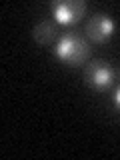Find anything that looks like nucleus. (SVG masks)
Listing matches in <instances>:
<instances>
[{
  "label": "nucleus",
  "instance_id": "obj_1",
  "mask_svg": "<svg viewBox=\"0 0 120 160\" xmlns=\"http://www.w3.org/2000/svg\"><path fill=\"white\" fill-rule=\"evenodd\" d=\"M56 56L70 66H80L90 58L88 42L78 34H64L56 44Z\"/></svg>",
  "mask_w": 120,
  "mask_h": 160
},
{
  "label": "nucleus",
  "instance_id": "obj_2",
  "mask_svg": "<svg viewBox=\"0 0 120 160\" xmlns=\"http://www.w3.org/2000/svg\"><path fill=\"white\" fill-rule=\"evenodd\" d=\"M84 78H86V84H90L94 90H106L116 80H120V70L112 68L104 60H94L84 70Z\"/></svg>",
  "mask_w": 120,
  "mask_h": 160
},
{
  "label": "nucleus",
  "instance_id": "obj_3",
  "mask_svg": "<svg viewBox=\"0 0 120 160\" xmlns=\"http://www.w3.org/2000/svg\"><path fill=\"white\" fill-rule=\"evenodd\" d=\"M52 14L60 24H74L86 14V2H82V0L52 2Z\"/></svg>",
  "mask_w": 120,
  "mask_h": 160
},
{
  "label": "nucleus",
  "instance_id": "obj_4",
  "mask_svg": "<svg viewBox=\"0 0 120 160\" xmlns=\"http://www.w3.org/2000/svg\"><path fill=\"white\" fill-rule=\"evenodd\" d=\"M114 28H116V24H114V20L110 18L108 14L96 12L86 24V36L92 40V42L102 44V42H106V40L112 36Z\"/></svg>",
  "mask_w": 120,
  "mask_h": 160
},
{
  "label": "nucleus",
  "instance_id": "obj_5",
  "mask_svg": "<svg viewBox=\"0 0 120 160\" xmlns=\"http://www.w3.org/2000/svg\"><path fill=\"white\" fill-rule=\"evenodd\" d=\"M32 36L38 44H50L56 38V26L52 20H40L32 30Z\"/></svg>",
  "mask_w": 120,
  "mask_h": 160
},
{
  "label": "nucleus",
  "instance_id": "obj_6",
  "mask_svg": "<svg viewBox=\"0 0 120 160\" xmlns=\"http://www.w3.org/2000/svg\"><path fill=\"white\" fill-rule=\"evenodd\" d=\"M114 104H116L118 110H120V88L116 90V92H114Z\"/></svg>",
  "mask_w": 120,
  "mask_h": 160
}]
</instances>
